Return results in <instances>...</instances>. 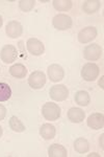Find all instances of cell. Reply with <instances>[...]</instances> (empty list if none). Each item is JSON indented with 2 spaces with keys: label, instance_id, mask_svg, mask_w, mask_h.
Masks as SVG:
<instances>
[{
  "label": "cell",
  "instance_id": "6da1fadb",
  "mask_svg": "<svg viewBox=\"0 0 104 157\" xmlns=\"http://www.w3.org/2000/svg\"><path fill=\"white\" fill-rule=\"evenodd\" d=\"M42 114L47 121H56L60 116V107L55 103H46L42 107Z\"/></svg>",
  "mask_w": 104,
  "mask_h": 157
},
{
  "label": "cell",
  "instance_id": "7a4b0ae2",
  "mask_svg": "<svg viewBox=\"0 0 104 157\" xmlns=\"http://www.w3.org/2000/svg\"><path fill=\"white\" fill-rule=\"evenodd\" d=\"M99 73H100V69L95 63H87L83 65L82 69H81V77L88 82L95 81L99 77Z\"/></svg>",
  "mask_w": 104,
  "mask_h": 157
},
{
  "label": "cell",
  "instance_id": "3957f363",
  "mask_svg": "<svg viewBox=\"0 0 104 157\" xmlns=\"http://www.w3.org/2000/svg\"><path fill=\"white\" fill-rule=\"evenodd\" d=\"M18 57V50L14 45L6 44L0 50V59L5 64H11L15 62Z\"/></svg>",
  "mask_w": 104,
  "mask_h": 157
},
{
  "label": "cell",
  "instance_id": "277c9868",
  "mask_svg": "<svg viewBox=\"0 0 104 157\" xmlns=\"http://www.w3.org/2000/svg\"><path fill=\"white\" fill-rule=\"evenodd\" d=\"M49 95L55 102H63V101L67 100L69 97V90L63 84L54 85L50 88Z\"/></svg>",
  "mask_w": 104,
  "mask_h": 157
},
{
  "label": "cell",
  "instance_id": "5b68a950",
  "mask_svg": "<svg viewBox=\"0 0 104 157\" xmlns=\"http://www.w3.org/2000/svg\"><path fill=\"white\" fill-rule=\"evenodd\" d=\"M102 57V48L97 43H93L91 45L85 46L83 49V58L88 61H97Z\"/></svg>",
  "mask_w": 104,
  "mask_h": 157
},
{
  "label": "cell",
  "instance_id": "8992f818",
  "mask_svg": "<svg viewBox=\"0 0 104 157\" xmlns=\"http://www.w3.org/2000/svg\"><path fill=\"white\" fill-rule=\"evenodd\" d=\"M52 24L58 30H67L72 27L73 21L70 16L66 14H58L53 18Z\"/></svg>",
  "mask_w": 104,
  "mask_h": 157
},
{
  "label": "cell",
  "instance_id": "52a82bcc",
  "mask_svg": "<svg viewBox=\"0 0 104 157\" xmlns=\"http://www.w3.org/2000/svg\"><path fill=\"white\" fill-rule=\"evenodd\" d=\"M46 84V75L43 71H34L28 78V85L32 89H41Z\"/></svg>",
  "mask_w": 104,
  "mask_h": 157
},
{
  "label": "cell",
  "instance_id": "ba28073f",
  "mask_svg": "<svg viewBox=\"0 0 104 157\" xmlns=\"http://www.w3.org/2000/svg\"><path fill=\"white\" fill-rule=\"evenodd\" d=\"M98 35L97 29L94 26H87L84 29H82L78 33V41L82 44H85V43H88L91 41H93Z\"/></svg>",
  "mask_w": 104,
  "mask_h": 157
},
{
  "label": "cell",
  "instance_id": "9c48e42d",
  "mask_svg": "<svg viewBox=\"0 0 104 157\" xmlns=\"http://www.w3.org/2000/svg\"><path fill=\"white\" fill-rule=\"evenodd\" d=\"M26 46L29 54H31L32 56H41L45 52V46L43 42L40 41L39 39H35V38H30L27 40Z\"/></svg>",
  "mask_w": 104,
  "mask_h": 157
},
{
  "label": "cell",
  "instance_id": "30bf717a",
  "mask_svg": "<svg viewBox=\"0 0 104 157\" xmlns=\"http://www.w3.org/2000/svg\"><path fill=\"white\" fill-rule=\"evenodd\" d=\"M5 33L6 35L12 39H17L22 35L23 33V26L20 23L19 21H16V20H13V21H9L6 25L5 29Z\"/></svg>",
  "mask_w": 104,
  "mask_h": 157
},
{
  "label": "cell",
  "instance_id": "8fae6325",
  "mask_svg": "<svg viewBox=\"0 0 104 157\" xmlns=\"http://www.w3.org/2000/svg\"><path fill=\"white\" fill-rule=\"evenodd\" d=\"M48 77L51 82H59L65 78V70L60 65L52 64L48 67Z\"/></svg>",
  "mask_w": 104,
  "mask_h": 157
},
{
  "label": "cell",
  "instance_id": "7c38bea8",
  "mask_svg": "<svg viewBox=\"0 0 104 157\" xmlns=\"http://www.w3.org/2000/svg\"><path fill=\"white\" fill-rule=\"evenodd\" d=\"M88 126L93 130H99V129H102L104 126V115L102 113H93L88 117Z\"/></svg>",
  "mask_w": 104,
  "mask_h": 157
},
{
  "label": "cell",
  "instance_id": "4fadbf2b",
  "mask_svg": "<svg viewBox=\"0 0 104 157\" xmlns=\"http://www.w3.org/2000/svg\"><path fill=\"white\" fill-rule=\"evenodd\" d=\"M48 156L49 157H67L68 152L64 146L53 144L48 149Z\"/></svg>",
  "mask_w": 104,
  "mask_h": 157
},
{
  "label": "cell",
  "instance_id": "5bb4252c",
  "mask_svg": "<svg viewBox=\"0 0 104 157\" xmlns=\"http://www.w3.org/2000/svg\"><path fill=\"white\" fill-rule=\"evenodd\" d=\"M85 117V113L80 108H71L68 111V118L72 123H81Z\"/></svg>",
  "mask_w": 104,
  "mask_h": 157
},
{
  "label": "cell",
  "instance_id": "9a60e30c",
  "mask_svg": "<svg viewBox=\"0 0 104 157\" xmlns=\"http://www.w3.org/2000/svg\"><path fill=\"white\" fill-rule=\"evenodd\" d=\"M9 73L16 78H24L27 75V68L21 63H17L9 67Z\"/></svg>",
  "mask_w": 104,
  "mask_h": 157
},
{
  "label": "cell",
  "instance_id": "2e32d148",
  "mask_svg": "<svg viewBox=\"0 0 104 157\" xmlns=\"http://www.w3.org/2000/svg\"><path fill=\"white\" fill-rule=\"evenodd\" d=\"M100 7H101V3L98 0H87V1H84L82 4L83 12L88 15L95 14L96 12L99 11Z\"/></svg>",
  "mask_w": 104,
  "mask_h": 157
},
{
  "label": "cell",
  "instance_id": "e0dca14e",
  "mask_svg": "<svg viewBox=\"0 0 104 157\" xmlns=\"http://www.w3.org/2000/svg\"><path fill=\"white\" fill-rule=\"evenodd\" d=\"M40 134L44 139H52L54 138L55 134H56V130L55 127L51 124H44L42 127L40 128Z\"/></svg>",
  "mask_w": 104,
  "mask_h": 157
},
{
  "label": "cell",
  "instance_id": "ac0fdd59",
  "mask_svg": "<svg viewBox=\"0 0 104 157\" xmlns=\"http://www.w3.org/2000/svg\"><path fill=\"white\" fill-rule=\"evenodd\" d=\"M74 149L77 153L80 154H84L88 152L90 150V144H88V139L83 138V137H79L77 138L74 141Z\"/></svg>",
  "mask_w": 104,
  "mask_h": 157
},
{
  "label": "cell",
  "instance_id": "d6986e66",
  "mask_svg": "<svg viewBox=\"0 0 104 157\" xmlns=\"http://www.w3.org/2000/svg\"><path fill=\"white\" fill-rule=\"evenodd\" d=\"M74 100H75V103L78 104L79 106H88L91 102L90 94L84 90L77 91L74 95Z\"/></svg>",
  "mask_w": 104,
  "mask_h": 157
},
{
  "label": "cell",
  "instance_id": "ffe728a7",
  "mask_svg": "<svg viewBox=\"0 0 104 157\" xmlns=\"http://www.w3.org/2000/svg\"><path fill=\"white\" fill-rule=\"evenodd\" d=\"M52 4L54 9L58 12H67L71 10L73 2L71 0H53Z\"/></svg>",
  "mask_w": 104,
  "mask_h": 157
},
{
  "label": "cell",
  "instance_id": "44dd1931",
  "mask_svg": "<svg viewBox=\"0 0 104 157\" xmlns=\"http://www.w3.org/2000/svg\"><path fill=\"white\" fill-rule=\"evenodd\" d=\"M12 97L11 86L6 83H0V102H6Z\"/></svg>",
  "mask_w": 104,
  "mask_h": 157
},
{
  "label": "cell",
  "instance_id": "7402d4cb",
  "mask_svg": "<svg viewBox=\"0 0 104 157\" xmlns=\"http://www.w3.org/2000/svg\"><path fill=\"white\" fill-rule=\"evenodd\" d=\"M9 127L14 132L21 133L25 131V126L22 124V121L17 117V116H12L9 118Z\"/></svg>",
  "mask_w": 104,
  "mask_h": 157
},
{
  "label": "cell",
  "instance_id": "603a6c76",
  "mask_svg": "<svg viewBox=\"0 0 104 157\" xmlns=\"http://www.w3.org/2000/svg\"><path fill=\"white\" fill-rule=\"evenodd\" d=\"M35 6L34 0H20L19 1V7L23 12H29Z\"/></svg>",
  "mask_w": 104,
  "mask_h": 157
},
{
  "label": "cell",
  "instance_id": "cb8c5ba5",
  "mask_svg": "<svg viewBox=\"0 0 104 157\" xmlns=\"http://www.w3.org/2000/svg\"><path fill=\"white\" fill-rule=\"evenodd\" d=\"M6 115V108L0 104V121H2Z\"/></svg>",
  "mask_w": 104,
  "mask_h": 157
},
{
  "label": "cell",
  "instance_id": "d4e9b609",
  "mask_svg": "<svg viewBox=\"0 0 104 157\" xmlns=\"http://www.w3.org/2000/svg\"><path fill=\"white\" fill-rule=\"evenodd\" d=\"M103 78H104V77H101V78H100V81H99V86H100L101 88L103 89Z\"/></svg>",
  "mask_w": 104,
  "mask_h": 157
},
{
  "label": "cell",
  "instance_id": "484cf974",
  "mask_svg": "<svg viewBox=\"0 0 104 157\" xmlns=\"http://www.w3.org/2000/svg\"><path fill=\"white\" fill-rule=\"evenodd\" d=\"M103 134H102V135H101V148H102L103 149Z\"/></svg>",
  "mask_w": 104,
  "mask_h": 157
},
{
  "label": "cell",
  "instance_id": "4316f807",
  "mask_svg": "<svg viewBox=\"0 0 104 157\" xmlns=\"http://www.w3.org/2000/svg\"><path fill=\"white\" fill-rule=\"evenodd\" d=\"M2 24H3V19H2V17L0 16V27L2 26Z\"/></svg>",
  "mask_w": 104,
  "mask_h": 157
},
{
  "label": "cell",
  "instance_id": "83f0119b",
  "mask_svg": "<svg viewBox=\"0 0 104 157\" xmlns=\"http://www.w3.org/2000/svg\"><path fill=\"white\" fill-rule=\"evenodd\" d=\"M2 136V128H1V126H0V137Z\"/></svg>",
  "mask_w": 104,
  "mask_h": 157
},
{
  "label": "cell",
  "instance_id": "f1b7e54d",
  "mask_svg": "<svg viewBox=\"0 0 104 157\" xmlns=\"http://www.w3.org/2000/svg\"><path fill=\"white\" fill-rule=\"evenodd\" d=\"M92 155H93V156H98V155H97V153H93ZM88 156H91V155H88Z\"/></svg>",
  "mask_w": 104,
  "mask_h": 157
}]
</instances>
